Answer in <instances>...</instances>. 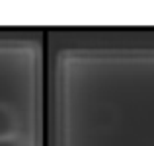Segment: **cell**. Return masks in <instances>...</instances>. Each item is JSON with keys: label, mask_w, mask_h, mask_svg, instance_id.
I'll use <instances>...</instances> for the list:
<instances>
[{"label": "cell", "mask_w": 154, "mask_h": 146, "mask_svg": "<svg viewBox=\"0 0 154 146\" xmlns=\"http://www.w3.org/2000/svg\"><path fill=\"white\" fill-rule=\"evenodd\" d=\"M18 136V115L6 103H0V140Z\"/></svg>", "instance_id": "cell-1"}, {"label": "cell", "mask_w": 154, "mask_h": 146, "mask_svg": "<svg viewBox=\"0 0 154 146\" xmlns=\"http://www.w3.org/2000/svg\"><path fill=\"white\" fill-rule=\"evenodd\" d=\"M0 146H27L26 140L20 138V136H14V138H6V140H0Z\"/></svg>", "instance_id": "cell-2"}]
</instances>
